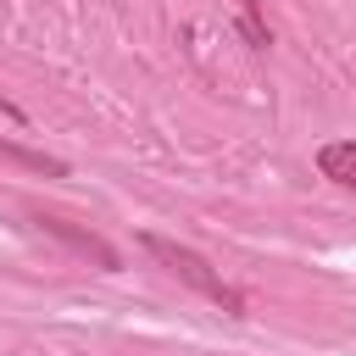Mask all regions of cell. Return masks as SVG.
Masks as SVG:
<instances>
[{"label":"cell","mask_w":356,"mask_h":356,"mask_svg":"<svg viewBox=\"0 0 356 356\" xmlns=\"http://www.w3.org/2000/svg\"><path fill=\"white\" fill-rule=\"evenodd\" d=\"M245 6V33H250V44L261 50L267 44V22H261V0H239Z\"/></svg>","instance_id":"obj_5"},{"label":"cell","mask_w":356,"mask_h":356,"mask_svg":"<svg viewBox=\"0 0 356 356\" xmlns=\"http://www.w3.org/2000/svg\"><path fill=\"white\" fill-rule=\"evenodd\" d=\"M33 222H39L44 234H56L67 250H78L83 261H95L100 273H122V256H117V245H111V239H100L95 228H83V222H72V217H61V211H33Z\"/></svg>","instance_id":"obj_2"},{"label":"cell","mask_w":356,"mask_h":356,"mask_svg":"<svg viewBox=\"0 0 356 356\" xmlns=\"http://www.w3.org/2000/svg\"><path fill=\"white\" fill-rule=\"evenodd\" d=\"M317 167H323L328 184L356 189V139H334V145H323V150H317Z\"/></svg>","instance_id":"obj_3"},{"label":"cell","mask_w":356,"mask_h":356,"mask_svg":"<svg viewBox=\"0 0 356 356\" xmlns=\"http://www.w3.org/2000/svg\"><path fill=\"white\" fill-rule=\"evenodd\" d=\"M0 117H11V122H28V111H22V106H11L6 95H0Z\"/></svg>","instance_id":"obj_6"},{"label":"cell","mask_w":356,"mask_h":356,"mask_svg":"<svg viewBox=\"0 0 356 356\" xmlns=\"http://www.w3.org/2000/svg\"><path fill=\"white\" fill-rule=\"evenodd\" d=\"M145 250H150L178 284H189L195 295H206V300L222 306L228 317H245V295H239V289H234V284H228L200 250H189V245H178V239H161V234H145Z\"/></svg>","instance_id":"obj_1"},{"label":"cell","mask_w":356,"mask_h":356,"mask_svg":"<svg viewBox=\"0 0 356 356\" xmlns=\"http://www.w3.org/2000/svg\"><path fill=\"white\" fill-rule=\"evenodd\" d=\"M0 161H11V167H28V172H44V178H67V161H61V156H44V150L11 145V139H0Z\"/></svg>","instance_id":"obj_4"}]
</instances>
